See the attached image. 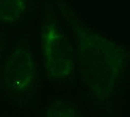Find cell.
I'll use <instances>...</instances> for the list:
<instances>
[{
  "mask_svg": "<svg viewBox=\"0 0 130 117\" xmlns=\"http://www.w3.org/2000/svg\"><path fill=\"white\" fill-rule=\"evenodd\" d=\"M35 79V63L31 51L18 46L11 51L3 67V81L16 95L29 90Z\"/></svg>",
  "mask_w": 130,
  "mask_h": 117,
  "instance_id": "obj_3",
  "label": "cell"
},
{
  "mask_svg": "<svg viewBox=\"0 0 130 117\" xmlns=\"http://www.w3.org/2000/svg\"><path fill=\"white\" fill-rule=\"evenodd\" d=\"M47 117H77L63 103H53L47 111Z\"/></svg>",
  "mask_w": 130,
  "mask_h": 117,
  "instance_id": "obj_5",
  "label": "cell"
},
{
  "mask_svg": "<svg viewBox=\"0 0 130 117\" xmlns=\"http://www.w3.org/2000/svg\"><path fill=\"white\" fill-rule=\"evenodd\" d=\"M25 0H0V21L15 23L26 12Z\"/></svg>",
  "mask_w": 130,
  "mask_h": 117,
  "instance_id": "obj_4",
  "label": "cell"
},
{
  "mask_svg": "<svg viewBox=\"0 0 130 117\" xmlns=\"http://www.w3.org/2000/svg\"><path fill=\"white\" fill-rule=\"evenodd\" d=\"M60 8L74 32L82 81L96 99L106 101L116 89L126 63L117 43L84 25L65 4Z\"/></svg>",
  "mask_w": 130,
  "mask_h": 117,
  "instance_id": "obj_1",
  "label": "cell"
},
{
  "mask_svg": "<svg viewBox=\"0 0 130 117\" xmlns=\"http://www.w3.org/2000/svg\"><path fill=\"white\" fill-rule=\"evenodd\" d=\"M41 38L48 74L56 80L68 78L74 70V50L68 37L55 21H47Z\"/></svg>",
  "mask_w": 130,
  "mask_h": 117,
  "instance_id": "obj_2",
  "label": "cell"
}]
</instances>
